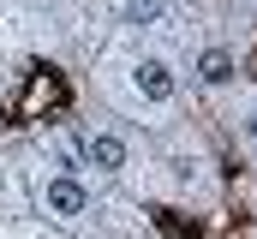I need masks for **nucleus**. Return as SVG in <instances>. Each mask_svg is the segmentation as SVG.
<instances>
[{
	"label": "nucleus",
	"mask_w": 257,
	"mask_h": 239,
	"mask_svg": "<svg viewBox=\"0 0 257 239\" xmlns=\"http://www.w3.org/2000/svg\"><path fill=\"white\" fill-rule=\"evenodd\" d=\"M138 90H144L150 102H174V72H168L162 60H144V66H138Z\"/></svg>",
	"instance_id": "1"
},
{
	"label": "nucleus",
	"mask_w": 257,
	"mask_h": 239,
	"mask_svg": "<svg viewBox=\"0 0 257 239\" xmlns=\"http://www.w3.org/2000/svg\"><path fill=\"white\" fill-rule=\"evenodd\" d=\"M48 209L54 215H84V185L78 179H48Z\"/></svg>",
	"instance_id": "2"
},
{
	"label": "nucleus",
	"mask_w": 257,
	"mask_h": 239,
	"mask_svg": "<svg viewBox=\"0 0 257 239\" xmlns=\"http://www.w3.org/2000/svg\"><path fill=\"white\" fill-rule=\"evenodd\" d=\"M84 162H90V168H120V162H126V144H120V138H90V144H84Z\"/></svg>",
	"instance_id": "3"
},
{
	"label": "nucleus",
	"mask_w": 257,
	"mask_h": 239,
	"mask_svg": "<svg viewBox=\"0 0 257 239\" xmlns=\"http://www.w3.org/2000/svg\"><path fill=\"white\" fill-rule=\"evenodd\" d=\"M203 78H209V84H227V78H233V60L221 54V48H209V54H203Z\"/></svg>",
	"instance_id": "4"
},
{
	"label": "nucleus",
	"mask_w": 257,
	"mask_h": 239,
	"mask_svg": "<svg viewBox=\"0 0 257 239\" xmlns=\"http://www.w3.org/2000/svg\"><path fill=\"white\" fill-rule=\"evenodd\" d=\"M162 12V0H126V24H150Z\"/></svg>",
	"instance_id": "5"
}]
</instances>
